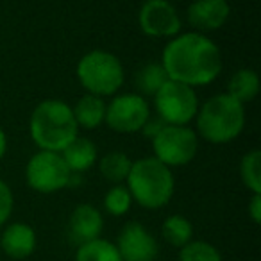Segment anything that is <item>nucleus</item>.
<instances>
[{"mask_svg": "<svg viewBox=\"0 0 261 261\" xmlns=\"http://www.w3.org/2000/svg\"><path fill=\"white\" fill-rule=\"evenodd\" d=\"M231 6L227 0H193L186 11V20L195 33L206 34L218 31L227 23Z\"/></svg>", "mask_w": 261, "mask_h": 261, "instance_id": "obj_12", "label": "nucleus"}, {"mask_svg": "<svg viewBox=\"0 0 261 261\" xmlns=\"http://www.w3.org/2000/svg\"><path fill=\"white\" fill-rule=\"evenodd\" d=\"M25 181L38 193H56L72 181V172L59 152L38 150L25 167Z\"/></svg>", "mask_w": 261, "mask_h": 261, "instance_id": "obj_8", "label": "nucleus"}, {"mask_svg": "<svg viewBox=\"0 0 261 261\" xmlns=\"http://www.w3.org/2000/svg\"><path fill=\"white\" fill-rule=\"evenodd\" d=\"M6 152H8V136H6L4 130L0 129V160L6 156Z\"/></svg>", "mask_w": 261, "mask_h": 261, "instance_id": "obj_27", "label": "nucleus"}, {"mask_svg": "<svg viewBox=\"0 0 261 261\" xmlns=\"http://www.w3.org/2000/svg\"><path fill=\"white\" fill-rule=\"evenodd\" d=\"M150 118V106L145 97L138 93L113 95L106 104V125L120 135L140 133Z\"/></svg>", "mask_w": 261, "mask_h": 261, "instance_id": "obj_9", "label": "nucleus"}, {"mask_svg": "<svg viewBox=\"0 0 261 261\" xmlns=\"http://www.w3.org/2000/svg\"><path fill=\"white\" fill-rule=\"evenodd\" d=\"M138 25L150 38H174L181 34V16L168 0H147L138 13Z\"/></svg>", "mask_w": 261, "mask_h": 261, "instance_id": "obj_10", "label": "nucleus"}, {"mask_svg": "<svg viewBox=\"0 0 261 261\" xmlns=\"http://www.w3.org/2000/svg\"><path fill=\"white\" fill-rule=\"evenodd\" d=\"M249 215L254 224L261 222V193H252V199L249 202Z\"/></svg>", "mask_w": 261, "mask_h": 261, "instance_id": "obj_26", "label": "nucleus"}, {"mask_svg": "<svg viewBox=\"0 0 261 261\" xmlns=\"http://www.w3.org/2000/svg\"><path fill=\"white\" fill-rule=\"evenodd\" d=\"M130 167H133V160L125 152H118V150L108 152L98 161V170H100L102 177L113 185L125 182Z\"/></svg>", "mask_w": 261, "mask_h": 261, "instance_id": "obj_18", "label": "nucleus"}, {"mask_svg": "<svg viewBox=\"0 0 261 261\" xmlns=\"http://www.w3.org/2000/svg\"><path fill=\"white\" fill-rule=\"evenodd\" d=\"M13 206H15V199H13L11 188L4 179H0V227L9 220Z\"/></svg>", "mask_w": 261, "mask_h": 261, "instance_id": "obj_25", "label": "nucleus"}, {"mask_svg": "<svg viewBox=\"0 0 261 261\" xmlns=\"http://www.w3.org/2000/svg\"><path fill=\"white\" fill-rule=\"evenodd\" d=\"M29 133L40 150L61 152L79 136V127L72 108L66 102L47 98L34 108L29 120Z\"/></svg>", "mask_w": 261, "mask_h": 261, "instance_id": "obj_2", "label": "nucleus"}, {"mask_svg": "<svg viewBox=\"0 0 261 261\" xmlns=\"http://www.w3.org/2000/svg\"><path fill=\"white\" fill-rule=\"evenodd\" d=\"M133 206V197L125 185H115L104 197V207L113 217H123Z\"/></svg>", "mask_w": 261, "mask_h": 261, "instance_id": "obj_24", "label": "nucleus"}, {"mask_svg": "<svg viewBox=\"0 0 261 261\" xmlns=\"http://www.w3.org/2000/svg\"><path fill=\"white\" fill-rule=\"evenodd\" d=\"M36 249V232L29 224H9L0 236V250L13 259H25Z\"/></svg>", "mask_w": 261, "mask_h": 261, "instance_id": "obj_14", "label": "nucleus"}, {"mask_svg": "<svg viewBox=\"0 0 261 261\" xmlns=\"http://www.w3.org/2000/svg\"><path fill=\"white\" fill-rule=\"evenodd\" d=\"M163 238L167 240V243H170L172 247H185L188 242H192L193 236V225L182 215H170L168 218H165L163 227Z\"/></svg>", "mask_w": 261, "mask_h": 261, "instance_id": "obj_20", "label": "nucleus"}, {"mask_svg": "<svg viewBox=\"0 0 261 261\" xmlns=\"http://www.w3.org/2000/svg\"><path fill=\"white\" fill-rule=\"evenodd\" d=\"M161 66L168 79L192 88L207 86L220 75L222 54L206 34L190 31L170 38L163 48Z\"/></svg>", "mask_w": 261, "mask_h": 261, "instance_id": "obj_1", "label": "nucleus"}, {"mask_svg": "<svg viewBox=\"0 0 261 261\" xmlns=\"http://www.w3.org/2000/svg\"><path fill=\"white\" fill-rule=\"evenodd\" d=\"M115 245L122 261H154L158 256L156 238L140 222L123 225Z\"/></svg>", "mask_w": 261, "mask_h": 261, "instance_id": "obj_11", "label": "nucleus"}, {"mask_svg": "<svg viewBox=\"0 0 261 261\" xmlns=\"http://www.w3.org/2000/svg\"><path fill=\"white\" fill-rule=\"evenodd\" d=\"M102 229H104L102 213L91 204H79L70 215L68 236L70 242L75 245L81 247L84 243L100 238Z\"/></svg>", "mask_w": 261, "mask_h": 261, "instance_id": "obj_13", "label": "nucleus"}, {"mask_svg": "<svg viewBox=\"0 0 261 261\" xmlns=\"http://www.w3.org/2000/svg\"><path fill=\"white\" fill-rule=\"evenodd\" d=\"M75 261H122L115 243L97 238L77 249Z\"/></svg>", "mask_w": 261, "mask_h": 261, "instance_id": "obj_21", "label": "nucleus"}, {"mask_svg": "<svg viewBox=\"0 0 261 261\" xmlns=\"http://www.w3.org/2000/svg\"><path fill=\"white\" fill-rule=\"evenodd\" d=\"M59 154L63 156L66 167L70 168L72 174H83V172L90 170L97 163L98 158L95 143L88 138H83V136H77L75 140H72Z\"/></svg>", "mask_w": 261, "mask_h": 261, "instance_id": "obj_15", "label": "nucleus"}, {"mask_svg": "<svg viewBox=\"0 0 261 261\" xmlns=\"http://www.w3.org/2000/svg\"><path fill=\"white\" fill-rule=\"evenodd\" d=\"M75 73L86 93L102 98L118 93L125 81V70L120 59L108 50H91L84 54L77 63Z\"/></svg>", "mask_w": 261, "mask_h": 261, "instance_id": "obj_5", "label": "nucleus"}, {"mask_svg": "<svg viewBox=\"0 0 261 261\" xmlns=\"http://www.w3.org/2000/svg\"><path fill=\"white\" fill-rule=\"evenodd\" d=\"M199 150V136L188 125L165 123L152 136V152L158 161L168 168L185 167L195 160Z\"/></svg>", "mask_w": 261, "mask_h": 261, "instance_id": "obj_6", "label": "nucleus"}, {"mask_svg": "<svg viewBox=\"0 0 261 261\" xmlns=\"http://www.w3.org/2000/svg\"><path fill=\"white\" fill-rule=\"evenodd\" d=\"M125 186L135 202L145 210H160L167 206L175 192L172 168L165 167L154 156L133 161L125 179Z\"/></svg>", "mask_w": 261, "mask_h": 261, "instance_id": "obj_4", "label": "nucleus"}, {"mask_svg": "<svg viewBox=\"0 0 261 261\" xmlns=\"http://www.w3.org/2000/svg\"><path fill=\"white\" fill-rule=\"evenodd\" d=\"M72 111H73V118H75L79 129L93 130L104 123L106 102L102 97H97V95H91V93H84L83 97L75 102Z\"/></svg>", "mask_w": 261, "mask_h": 261, "instance_id": "obj_16", "label": "nucleus"}, {"mask_svg": "<svg viewBox=\"0 0 261 261\" xmlns=\"http://www.w3.org/2000/svg\"><path fill=\"white\" fill-rule=\"evenodd\" d=\"M240 177L245 188L261 193V152L257 149L247 152L240 161Z\"/></svg>", "mask_w": 261, "mask_h": 261, "instance_id": "obj_22", "label": "nucleus"}, {"mask_svg": "<svg viewBox=\"0 0 261 261\" xmlns=\"http://www.w3.org/2000/svg\"><path fill=\"white\" fill-rule=\"evenodd\" d=\"M197 136L213 145H225L242 135L245 127V106L227 93L207 98L195 116Z\"/></svg>", "mask_w": 261, "mask_h": 261, "instance_id": "obj_3", "label": "nucleus"}, {"mask_svg": "<svg viewBox=\"0 0 261 261\" xmlns=\"http://www.w3.org/2000/svg\"><path fill=\"white\" fill-rule=\"evenodd\" d=\"M227 95L242 102L243 106L252 102L259 93V75L250 68H242L229 79Z\"/></svg>", "mask_w": 261, "mask_h": 261, "instance_id": "obj_17", "label": "nucleus"}, {"mask_svg": "<svg viewBox=\"0 0 261 261\" xmlns=\"http://www.w3.org/2000/svg\"><path fill=\"white\" fill-rule=\"evenodd\" d=\"M168 81V75L161 63H147L136 73V88L142 97H154L160 88Z\"/></svg>", "mask_w": 261, "mask_h": 261, "instance_id": "obj_19", "label": "nucleus"}, {"mask_svg": "<svg viewBox=\"0 0 261 261\" xmlns=\"http://www.w3.org/2000/svg\"><path fill=\"white\" fill-rule=\"evenodd\" d=\"M152 98L158 118L167 125H188L195 120L200 106L195 88L172 79H168Z\"/></svg>", "mask_w": 261, "mask_h": 261, "instance_id": "obj_7", "label": "nucleus"}, {"mask_svg": "<svg viewBox=\"0 0 261 261\" xmlns=\"http://www.w3.org/2000/svg\"><path fill=\"white\" fill-rule=\"evenodd\" d=\"M179 261H222V256L215 245L202 240L188 242L185 247H181Z\"/></svg>", "mask_w": 261, "mask_h": 261, "instance_id": "obj_23", "label": "nucleus"}]
</instances>
